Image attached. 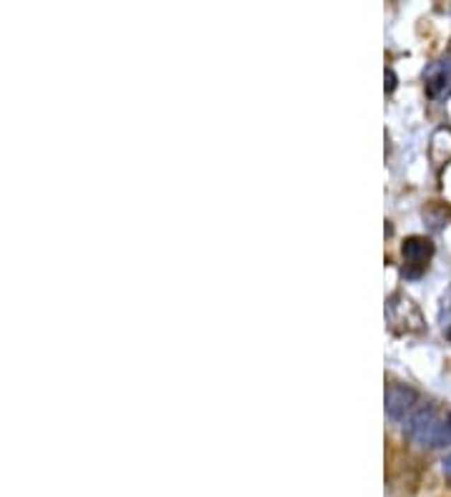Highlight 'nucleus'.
<instances>
[{
	"instance_id": "obj_1",
	"label": "nucleus",
	"mask_w": 451,
	"mask_h": 497,
	"mask_svg": "<svg viewBox=\"0 0 451 497\" xmlns=\"http://www.w3.org/2000/svg\"><path fill=\"white\" fill-rule=\"evenodd\" d=\"M406 435L421 447L451 445V414H439L434 407H418L406 420Z\"/></svg>"
},
{
	"instance_id": "obj_2",
	"label": "nucleus",
	"mask_w": 451,
	"mask_h": 497,
	"mask_svg": "<svg viewBox=\"0 0 451 497\" xmlns=\"http://www.w3.org/2000/svg\"><path fill=\"white\" fill-rule=\"evenodd\" d=\"M426 96L431 101H444L451 96V53L441 55L424 68Z\"/></svg>"
},
{
	"instance_id": "obj_3",
	"label": "nucleus",
	"mask_w": 451,
	"mask_h": 497,
	"mask_svg": "<svg viewBox=\"0 0 451 497\" xmlns=\"http://www.w3.org/2000/svg\"><path fill=\"white\" fill-rule=\"evenodd\" d=\"M416 402L418 394L406 384H389V389H386V414H389L391 420L397 422L409 420L418 409Z\"/></svg>"
},
{
	"instance_id": "obj_4",
	"label": "nucleus",
	"mask_w": 451,
	"mask_h": 497,
	"mask_svg": "<svg viewBox=\"0 0 451 497\" xmlns=\"http://www.w3.org/2000/svg\"><path fill=\"white\" fill-rule=\"evenodd\" d=\"M402 251H404V259H406L404 274H406L409 279H416V276H421V271L426 269V261L434 254V244L426 236H409L406 241H404Z\"/></svg>"
},
{
	"instance_id": "obj_5",
	"label": "nucleus",
	"mask_w": 451,
	"mask_h": 497,
	"mask_svg": "<svg viewBox=\"0 0 451 497\" xmlns=\"http://www.w3.org/2000/svg\"><path fill=\"white\" fill-rule=\"evenodd\" d=\"M394 88H397V76H394L391 68H386V93H391Z\"/></svg>"
},
{
	"instance_id": "obj_6",
	"label": "nucleus",
	"mask_w": 451,
	"mask_h": 497,
	"mask_svg": "<svg viewBox=\"0 0 451 497\" xmlns=\"http://www.w3.org/2000/svg\"><path fill=\"white\" fill-rule=\"evenodd\" d=\"M441 467H444V475L451 477V455H446L444 462H441Z\"/></svg>"
}]
</instances>
